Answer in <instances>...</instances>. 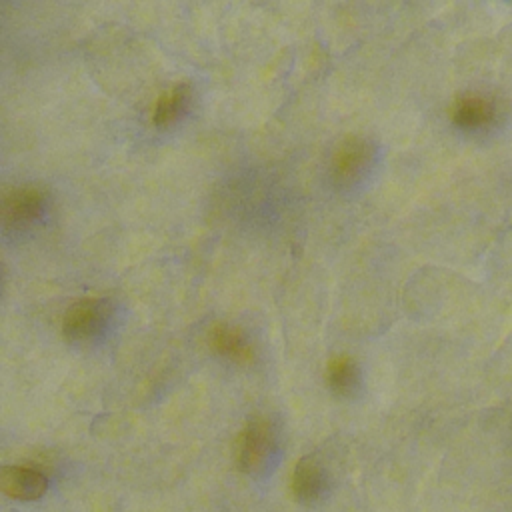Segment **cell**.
Here are the masks:
<instances>
[{"label": "cell", "mask_w": 512, "mask_h": 512, "mask_svg": "<svg viewBox=\"0 0 512 512\" xmlns=\"http://www.w3.org/2000/svg\"><path fill=\"white\" fill-rule=\"evenodd\" d=\"M274 446V430L268 418L252 416L238 432L234 442V462L240 472H256L270 456Z\"/></svg>", "instance_id": "1"}, {"label": "cell", "mask_w": 512, "mask_h": 512, "mask_svg": "<svg viewBox=\"0 0 512 512\" xmlns=\"http://www.w3.org/2000/svg\"><path fill=\"white\" fill-rule=\"evenodd\" d=\"M108 318V300L82 298L74 302L62 318V334L66 340L80 342L100 332Z\"/></svg>", "instance_id": "2"}, {"label": "cell", "mask_w": 512, "mask_h": 512, "mask_svg": "<svg viewBox=\"0 0 512 512\" xmlns=\"http://www.w3.org/2000/svg\"><path fill=\"white\" fill-rule=\"evenodd\" d=\"M44 202H46V194L40 186L36 184L16 186L2 196V204H0L2 222L12 228L26 226L42 214Z\"/></svg>", "instance_id": "3"}, {"label": "cell", "mask_w": 512, "mask_h": 512, "mask_svg": "<svg viewBox=\"0 0 512 512\" xmlns=\"http://www.w3.org/2000/svg\"><path fill=\"white\" fill-rule=\"evenodd\" d=\"M0 488L14 500H36L46 492L48 480L38 468L6 466L0 470Z\"/></svg>", "instance_id": "4"}, {"label": "cell", "mask_w": 512, "mask_h": 512, "mask_svg": "<svg viewBox=\"0 0 512 512\" xmlns=\"http://www.w3.org/2000/svg\"><path fill=\"white\" fill-rule=\"evenodd\" d=\"M370 160V142L362 136H346L332 154V176L340 182L358 176Z\"/></svg>", "instance_id": "5"}, {"label": "cell", "mask_w": 512, "mask_h": 512, "mask_svg": "<svg viewBox=\"0 0 512 512\" xmlns=\"http://www.w3.org/2000/svg\"><path fill=\"white\" fill-rule=\"evenodd\" d=\"M208 342L214 352L230 358L232 362H238V364L254 362V346L248 340V336L236 326L214 322L208 330Z\"/></svg>", "instance_id": "6"}, {"label": "cell", "mask_w": 512, "mask_h": 512, "mask_svg": "<svg viewBox=\"0 0 512 512\" xmlns=\"http://www.w3.org/2000/svg\"><path fill=\"white\" fill-rule=\"evenodd\" d=\"M448 114L460 128H482L492 124L496 110L494 104L480 94H462L454 98Z\"/></svg>", "instance_id": "7"}, {"label": "cell", "mask_w": 512, "mask_h": 512, "mask_svg": "<svg viewBox=\"0 0 512 512\" xmlns=\"http://www.w3.org/2000/svg\"><path fill=\"white\" fill-rule=\"evenodd\" d=\"M290 490L300 502H312L322 494L324 472L312 456H304L296 462L290 476Z\"/></svg>", "instance_id": "8"}, {"label": "cell", "mask_w": 512, "mask_h": 512, "mask_svg": "<svg viewBox=\"0 0 512 512\" xmlns=\"http://www.w3.org/2000/svg\"><path fill=\"white\" fill-rule=\"evenodd\" d=\"M186 100H188V86L186 84H176V86L164 90L152 106V122L156 126H168L184 110Z\"/></svg>", "instance_id": "9"}, {"label": "cell", "mask_w": 512, "mask_h": 512, "mask_svg": "<svg viewBox=\"0 0 512 512\" xmlns=\"http://www.w3.org/2000/svg\"><path fill=\"white\" fill-rule=\"evenodd\" d=\"M326 382L336 394H350L356 386V362L348 354H336L326 364Z\"/></svg>", "instance_id": "10"}]
</instances>
